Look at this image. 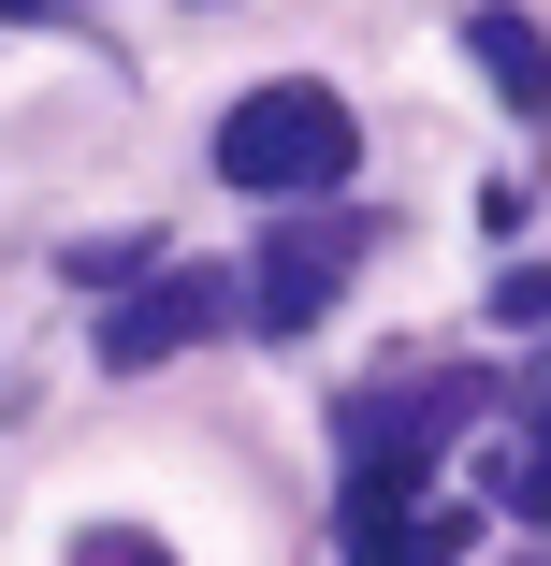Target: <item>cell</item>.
I'll return each instance as SVG.
<instances>
[{
	"instance_id": "cell-2",
	"label": "cell",
	"mask_w": 551,
	"mask_h": 566,
	"mask_svg": "<svg viewBox=\"0 0 551 566\" xmlns=\"http://www.w3.org/2000/svg\"><path fill=\"white\" fill-rule=\"evenodd\" d=\"M233 305H247V276H218V262H146L117 305H102V364H117V378H146V364L203 349Z\"/></svg>"
},
{
	"instance_id": "cell-6",
	"label": "cell",
	"mask_w": 551,
	"mask_h": 566,
	"mask_svg": "<svg viewBox=\"0 0 551 566\" xmlns=\"http://www.w3.org/2000/svg\"><path fill=\"white\" fill-rule=\"evenodd\" d=\"M479 465H494V509H522V523H551V465H537V450H479Z\"/></svg>"
},
{
	"instance_id": "cell-8",
	"label": "cell",
	"mask_w": 551,
	"mask_h": 566,
	"mask_svg": "<svg viewBox=\"0 0 551 566\" xmlns=\"http://www.w3.org/2000/svg\"><path fill=\"white\" fill-rule=\"evenodd\" d=\"M73 566H174V552H160V537H87Z\"/></svg>"
},
{
	"instance_id": "cell-7",
	"label": "cell",
	"mask_w": 551,
	"mask_h": 566,
	"mask_svg": "<svg viewBox=\"0 0 551 566\" xmlns=\"http://www.w3.org/2000/svg\"><path fill=\"white\" fill-rule=\"evenodd\" d=\"M494 319H508V334H537V319H551V262H508V291H494Z\"/></svg>"
},
{
	"instance_id": "cell-3",
	"label": "cell",
	"mask_w": 551,
	"mask_h": 566,
	"mask_svg": "<svg viewBox=\"0 0 551 566\" xmlns=\"http://www.w3.org/2000/svg\"><path fill=\"white\" fill-rule=\"evenodd\" d=\"M349 248H363V233H276V248H262V276H247V319H262V334H305L319 305H335Z\"/></svg>"
},
{
	"instance_id": "cell-5",
	"label": "cell",
	"mask_w": 551,
	"mask_h": 566,
	"mask_svg": "<svg viewBox=\"0 0 551 566\" xmlns=\"http://www.w3.org/2000/svg\"><path fill=\"white\" fill-rule=\"evenodd\" d=\"M146 262H160V233H87V248H73V276H87V291H131Z\"/></svg>"
},
{
	"instance_id": "cell-10",
	"label": "cell",
	"mask_w": 551,
	"mask_h": 566,
	"mask_svg": "<svg viewBox=\"0 0 551 566\" xmlns=\"http://www.w3.org/2000/svg\"><path fill=\"white\" fill-rule=\"evenodd\" d=\"M537 421H551V392H537ZM537 465H551V450H537Z\"/></svg>"
},
{
	"instance_id": "cell-9",
	"label": "cell",
	"mask_w": 551,
	"mask_h": 566,
	"mask_svg": "<svg viewBox=\"0 0 551 566\" xmlns=\"http://www.w3.org/2000/svg\"><path fill=\"white\" fill-rule=\"evenodd\" d=\"M0 15H87V0H0Z\"/></svg>"
},
{
	"instance_id": "cell-1",
	"label": "cell",
	"mask_w": 551,
	"mask_h": 566,
	"mask_svg": "<svg viewBox=\"0 0 551 566\" xmlns=\"http://www.w3.org/2000/svg\"><path fill=\"white\" fill-rule=\"evenodd\" d=\"M363 160V117L319 73H276V87H247L233 117H218V175L233 189H262V203H305V189H335Z\"/></svg>"
},
{
	"instance_id": "cell-4",
	"label": "cell",
	"mask_w": 551,
	"mask_h": 566,
	"mask_svg": "<svg viewBox=\"0 0 551 566\" xmlns=\"http://www.w3.org/2000/svg\"><path fill=\"white\" fill-rule=\"evenodd\" d=\"M465 59L494 73V102H508V117H551V44L508 15V0H465Z\"/></svg>"
}]
</instances>
